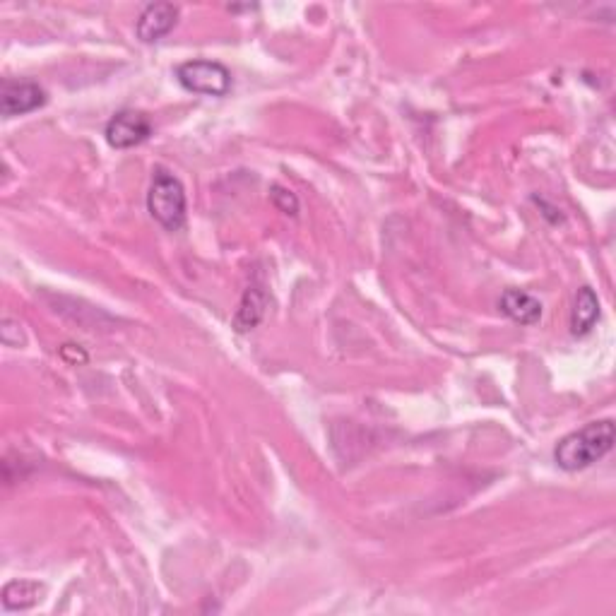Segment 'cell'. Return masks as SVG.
I'll return each instance as SVG.
<instances>
[{
    "mask_svg": "<svg viewBox=\"0 0 616 616\" xmlns=\"http://www.w3.org/2000/svg\"><path fill=\"white\" fill-rule=\"evenodd\" d=\"M41 592H44V585L34 583V580H13V583L5 585L3 590V607L8 609V612L29 609L41 600Z\"/></svg>",
    "mask_w": 616,
    "mask_h": 616,
    "instance_id": "cell-10",
    "label": "cell"
},
{
    "mask_svg": "<svg viewBox=\"0 0 616 616\" xmlns=\"http://www.w3.org/2000/svg\"><path fill=\"white\" fill-rule=\"evenodd\" d=\"M614 448V422H590L583 429L564 436L554 450L556 465L564 472H578L600 462Z\"/></svg>",
    "mask_w": 616,
    "mask_h": 616,
    "instance_id": "cell-1",
    "label": "cell"
},
{
    "mask_svg": "<svg viewBox=\"0 0 616 616\" xmlns=\"http://www.w3.org/2000/svg\"><path fill=\"white\" fill-rule=\"evenodd\" d=\"M176 80L186 92L205 94V97H227L231 90V73L227 65L207 58H195L176 68Z\"/></svg>",
    "mask_w": 616,
    "mask_h": 616,
    "instance_id": "cell-3",
    "label": "cell"
},
{
    "mask_svg": "<svg viewBox=\"0 0 616 616\" xmlns=\"http://www.w3.org/2000/svg\"><path fill=\"white\" fill-rule=\"evenodd\" d=\"M503 316L520 325H537L542 321V304L523 289H506L499 301Z\"/></svg>",
    "mask_w": 616,
    "mask_h": 616,
    "instance_id": "cell-7",
    "label": "cell"
},
{
    "mask_svg": "<svg viewBox=\"0 0 616 616\" xmlns=\"http://www.w3.org/2000/svg\"><path fill=\"white\" fill-rule=\"evenodd\" d=\"M179 22V8L174 3H152L142 10L138 17V39L145 44H154V41H162L171 29Z\"/></svg>",
    "mask_w": 616,
    "mask_h": 616,
    "instance_id": "cell-6",
    "label": "cell"
},
{
    "mask_svg": "<svg viewBox=\"0 0 616 616\" xmlns=\"http://www.w3.org/2000/svg\"><path fill=\"white\" fill-rule=\"evenodd\" d=\"M106 142L114 150H130V147L142 145L152 135V123L142 111H118V114L106 123Z\"/></svg>",
    "mask_w": 616,
    "mask_h": 616,
    "instance_id": "cell-4",
    "label": "cell"
},
{
    "mask_svg": "<svg viewBox=\"0 0 616 616\" xmlns=\"http://www.w3.org/2000/svg\"><path fill=\"white\" fill-rule=\"evenodd\" d=\"M46 104V92L32 80H3L0 87V114L5 118L25 116Z\"/></svg>",
    "mask_w": 616,
    "mask_h": 616,
    "instance_id": "cell-5",
    "label": "cell"
},
{
    "mask_svg": "<svg viewBox=\"0 0 616 616\" xmlns=\"http://www.w3.org/2000/svg\"><path fill=\"white\" fill-rule=\"evenodd\" d=\"M270 198H272V205H275L280 212H284V215H292V217L299 215V200H296V195L292 191H287V188L272 186Z\"/></svg>",
    "mask_w": 616,
    "mask_h": 616,
    "instance_id": "cell-11",
    "label": "cell"
},
{
    "mask_svg": "<svg viewBox=\"0 0 616 616\" xmlns=\"http://www.w3.org/2000/svg\"><path fill=\"white\" fill-rule=\"evenodd\" d=\"M265 311H268V294H265L263 287L253 284L244 292V299L236 308L231 325H234L236 333H248V330L258 328L260 321L265 318Z\"/></svg>",
    "mask_w": 616,
    "mask_h": 616,
    "instance_id": "cell-8",
    "label": "cell"
},
{
    "mask_svg": "<svg viewBox=\"0 0 616 616\" xmlns=\"http://www.w3.org/2000/svg\"><path fill=\"white\" fill-rule=\"evenodd\" d=\"M147 210L164 229L179 231L186 224V188L174 174L164 169H154L150 193H147Z\"/></svg>",
    "mask_w": 616,
    "mask_h": 616,
    "instance_id": "cell-2",
    "label": "cell"
},
{
    "mask_svg": "<svg viewBox=\"0 0 616 616\" xmlns=\"http://www.w3.org/2000/svg\"><path fill=\"white\" fill-rule=\"evenodd\" d=\"M61 357L65 361H70V364H85V361H87V354L82 352L80 347H75V345H63L61 347Z\"/></svg>",
    "mask_w": 616,
    "mask_h": 616,
    "instance_id": "cell-12",
    "label": "cell"
},
{
    "mask_svg": "<svg viewBox=\"0 0 616 616\" xmlns=\"http://www.w3.org/2000/svg\"><path fill=\"white\" fill-rule=\"evenodd\" d=\"M600 321V299L590 287H580L576 294V304H573L571 316V333L576 337H585Z\"/></svg>",
    "mask_w": 616,
    "mask_h": 616,
    "instance_id": "cell-9",
    "label": "cell"
}]
</instances>
